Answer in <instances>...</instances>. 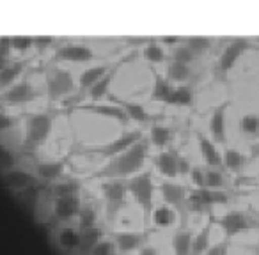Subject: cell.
Segmentation results:
<instances>
[{
  "mask_svg": "<svg viewBox=\"0 0 259 255\" xmlns=\"http://www.w3.org/2000/svg\"><path fill=\"white\" fill-rule=\"evenodd\" d=\"M211 230H213V223H211V220L206 216V222L202 223L201 229L194 234L190 255H204V251L211 246Z\"/></svg>",
  "mask_w": 259,
  "mask_h": 255,
  "instance_id": "cell-31",
  "label": "cell"
},
{
  "mask_svg": "<svg viewBox=\"0 0 259 255\" xmlns=\"http://www.w3.org/2000/svg\"><path fill=\"white\" fill-rule=\"evenodd\" d=\"M183 43L187 44V48L195 55V57H202L206 55L215 44L213 37H206V36H188L183 39Z\"/></svg>",
  "mask_w": 259,
  "mask_h": 255,
  "instance_id": "cell-38",
  "label": "cell"
},
{
  "mask_svg": "<svg viewBox=\"0 0 259 255\" xmlns=\"http://www.w3.org/2000/svg\"><path fill=\"white\" fill-rule=\"evenodd\" d=\"M231 108V99H224L211 108L208 115V137L217 145H226L227 142V114Z\"/></svg>",
  "mask_w": 259,
  "mask_h": 255,
  "instance_id": "cell-12",
  "label": "cell"
},
{
  "mask_svg": "<svg viewBox=\"0 0 259 255\" xmlns=\"http://www.w3.org/2000/svg\"><path fill=\"white\" fill-rule=\"evenodd\" d=\"M11 126H13V117H9L4 112H0V130H8Z\"/></svg>",
  "mask_w": 259,
  "mask_h": 255,
  "instance_id": "cell-51",
  "label": "cell"
},
{
  "mask_svg": "<svg viewBox=\"0 0 259 255\" xmlns=\"http://www.w3.org/2000/svg\"><path fill=\"white\" fill-rule=\"evenodd\" d=\"M112 241L115 244V251L117 255H130V253H137L142 246L148 241V236L144 232H139V230H115Z\"/></svg>",
  "mask_w": 259,
  "mask_h": 255,
  "instance_id": "cell-16",
  "label": "cell"
},
{
  "mask_svg": "<svg viewBox=\"0 0 259 255\" xmlns=\"http://www.w3.org/2000/svg\"><path fill=\"white\" fill-rule=\"evenodd\" d=\"M197 147L202 162L208 169H222V151L204 133H197Z\"/></svg>",
  "mask_w": 259,
  "mask_h": 255,
  "instance_id": "cell-20",
  "label": "cell"
},
{
  "mask_svg": "<svg viewBox=\"0 0 259 255\" xmlns=\"http://www.w3.org/2000/svg\"><path fill=\"white\" fill-rule=\"evenodd\" d=\"M76 108L87 110V112H94V114L103 115V117H108V119H114V121H119V122H122V124L130 122L128 115L124 114V110H122L117 103H114V101H112V103H105V101H101V103H85V105H78Z\"/></svg>",
  "mask_w": 259,
  "mask_h": 255,
  "instance_id": "cell-25",
  "label": "cell"
},
{
  "mask_svg": "<svg viewBox=\"0 0 259 255\" xmlns=\"http://www.w3.org/2000/svg\"><path fill=\"white\" fill-rule=\"evenodd\" d=\"M208 218L211 220L213 225L220 227L226 234V239H233V237L241 236L247 230L257 227V223L243 211H238V209H231V211H226L222 215H208Z\"/></svg>",
  "mask_w": 259,
  "mask_h": 255,
  "instance_id": "cell-7",
  "label": "cell"
},
{
  "mask_svg": "<svg viewBox=\"0 0 259 255\" xmlns=\"http://www.w3.org/2000/svg\"><path fill=\"white\" fill-rule=\"evenodd\" d=\"M87 255H117V251H115V244L112 241V237L105 236Z\"/></svg>",
  "mask_w": 259,
  "mask_h": 255,
  "instance_id": "cell-44",
  "label": "cell"
},
{
  "mask_svg": "<svg viewBox=\"0 0 259 255\" xmlns=\"http://www.w3.org/2000/svg\"><path fill=\"white\" fill-rule=\"evenodd\" d=\"M55 117L50 112H30L23 124V145L27 149L43 147L54 133Z\"/></svg>",
  "mask_w": 259,
  "mask_h": 255,
  "instance_id": "cell-2",
  "label": "cell"
},
{
  "mask_svg": "<svg viewBox=\"0 0 259 255\" xmlns=\"http://www.w3.org/2000/svg\"><path fill=\"white\" fill-rule=\"evenodd\" d=\"M11 50H13V54L25 57L30 50H34V36H13Z\"/></svg>",
  "mask_w": 259,
  "mask_h": 255,
  "instance_id": "cell-41",
  "label": "cell"
},
{
  "mask_svg": "<svg viewBox=\"0 0 259 255\" xmlns=\"http://www.w3.org/2000/svg\"><path fill=\"white\" fill-rule=\"evenodd\" d=\"M172 128L169 124H163L160 121H153L149 124V131H148V138L146 140L149 142V145L158 151H163V149H169L170 144H172Z\"/></svg>",
  "mask_w": 259,
  "mask_h": 255,
  "instance_id": "cell-22",
  "label": "cell"
},
{
  "mask_svg": "<svg viewBox=\"0 0 259 255\" xmlns=\"http://www.w3.org/2000/svg\"><path fill=\"white\" fill-rule=\"evenodd\" d=\"M257 92H259V83H257Z\"/></svg>",
  "mask_w": 259,
  "mask_h": 255,
  "instance_id": "cell-54",
  "label": "cell"
},
{
  "mask_svg": "<svg viewBox=\"0 0 259 255\" xmlns=\"http://www.w3.org/2000/svg\"><path fill=\"white\" fill-rule=\"evenodd\" d=\"M247 155L236 147H224L222 151V169L229 174H236L247 163Z\"/></svg>",
  "mask_w": 259,
  "mask_h": 255,
  "instance_id": "cell-32",
  "label": "cell"
},
{
  "mask_svg": "<svg viewBox=\"0 0 259 255\" xmlns=\"http://www.w3.org/2000/svg\"><path fill=\"white\" fill-rule=\"evenodd\" d=\"M172 87L174 85L167 80L165 75L155 73L151 85V101H155V103H167L170 92H172Z\"/></svg>",
  "mask_w": 259,
  "mask_h": 255,
  "instance_id": "cell-36",
  "label": "cell"
},
{
  "mask_svg": "<svg viewBox=\"0 0 259 255\" xmlns=\"http://www.w3.org/2000/svg\"><path fill=\"white\" fill-rule=\"evenodd\" d=\"M55 241L59 248L66 253H78L82 244V232L76 225H59L55 230Z\"/></svg>",
  "mask_w": 259,
  "mask_h": 255,
  "instance_id": "cell-19",
  "label": "cell"
},
{
  "mask_svg": "<svg viewBox=\"0 0 259 255\" xmlns=\"http://www.w3.org/2000/svg\"><path fill=\"white\" fill-rule=\"evenodd\" d=\"M192 241H194V232L187 227H181L172 234L170 239V250L172 255H190Z\"/></svg>",
  "mask_w": 259,
  "mask_h": 255,
  "instance_id": "cell-33",
  "label": "cell"
},
{
  "mask_svg": "<svg viewBox=\"0 0 259 255\" xmlns=\"http://www.w3.org/2000/svg\"><path fill=\"white\" fill-rule=\"evenodd\" d=\"M229 204V195L224 190L209 188H190L187 197V213L194 215H211L213 208Z\"/></svg>",
  "mask_w": 259,
  "mask_h": 255,
  "instance_id": "cell-4",
  "label": "cell"
},
{
  "mask_svg": "<svg viewBox=\"0 0 259 255\" xmlns=\"http://www.w3.org/2000/svg\"><path fill=\"white\" fill-rule=\"evenodd\" d=\"M188 190L190 188L181 181H160L156 184V191L162 198V204L172 208L180 216H185L187 213Z\"/></svg>",
  "mask_w": 259,
  "mask_h": 255,
  "instance_id": "cell-9",
  "label": "cell"
},
{
  "mask_svg": "<svg viewBox=\"0 0 259 255\" xmlns=\"http://www.w3.org/2000/svg\"><path fill=\"white\" fill-rule=\"evenodd\" d=\"M195 101L194 87L190 83H181V85H174L172 92H170L169 99L165 105L169 107H180V108H190Z\"/></svg>",
  "mask_w": 259,
  "mask_h": 255,
  "instance_id": "cell-28",
  "label": "cell"
},
{
  "mask_svg": "<svg viewBox=\"0 0 259 255\" xmlns=\"http://www.w3.org/2000/svg\"><path fill=\"white\" fill-rule=\"evenodd\" d=\"M146 135L141 128H134V130H128V131H122L119 137L112 138V140L105 142V144H98V145H93V147L87 149V152L93 156H100V158H105L108 160L115 158L119 156L121 152L128 151L132 145H135L137 142L144 140Z\"/></svg>",
  "mask_w": 259,
  "mask_h": 255,
  "instance_id": "cell-6",
  "label": "cell"
},
{
  "mask_svg": "<svg viewBox=\"0 0 259 255\" xmlns=\"http://www.w3.org/2000/svg\"><path fill=\"white\" fill-rule=\"evenodd\" d=\"M126 190H128V197L141 208V211L146 215V220L149 222L153 209H155V195H156V183L153 179L151 170H144V172L137 174V176L130 177L126 181Z\"/></svg>",
  "mask_w": 259,
  "mask_h": 255,
  "instance_id": "cell-3",
  "label": "cell"
},
{
  "mask_svg": "<svg viewBox=\"0 0 259 255\" xmlns=\"http://www.w3.org/2000/svg\"><path fill=\"white\" fill-rule=\"evenodd\" d=\"M170 61H176V62H183V64H188L192 66L195 61H197V57H195L194 54H192L190 50L187 48V44L181 43L180 46H176L172 50V57H170Z\"/></svg>",
  "mask_w": 259,
  "mask_h": 255,
  "instance_id": "cell-43",
  "label": "cell"
},
{
  "mask_svg": "<svg viewBox=\"0 0 259 255\" xmlns=\"http://www.w3.org/2000/svg\"><path fill=\"white\" fill-rule=\"evenodd\" d=\"M252 253H254V255H259V241L254 244V246H252Z\"/></svg>",
  "mask_w": 259,
  "mask_h": 255,
  "instance_id": "cell-53",
  "label": "cell"
},
{
  "mask_svg": "<svg viewBox=\"0 0 259 255\" xmlns=\"http://www.w3.org/2000/svg\"><path fill=\"white\" fill-rule=\"evenodd\" d=\"M13 167H18V156L8 145L0 144V170L6 172V170L13 169Z\"/></svg>",
  "mask_w": 259,
  "mask_h": 255,
  "instance_id": "cell-42",
  "label": "cell"
},
{
  "mask_svg": "<svg viewBox=\"0 0 259 255\" xmlns=\"http://www.w3.org/2000/svg\"><path fill=\"white\" fill-rule=\"evenodd\" d=\"M153 163H155L156 174H160V177H163V181H178V177H180V169H178L180 152L174 147L158 151L155 158H153Z\"/></svg>",
  "mask_w": 259,
  "mask_h": 255,
  "instance_id": "cell-17",
  "label": "cell"
},
{
  "mask_svg": "<svg viewBox=\"0 0 259 255\" xmlns=\"http://www.w3.org/2000/svg\"><path fill=\"white\" fill-rule=\"evenodd\" d=\"M252 43L248 37H231L217 57V71L229 75L241 57L250 50Z\"/></svg>",
  "mask_w": 259,
  "mask_h": 255,
  "instance_id": "cell-8",
  "label": "cell"
},
{
  "mask_svg": "<svg viewBox=\"0 0 259 255\" xmlns=\"http://www.w3.org/2000/svg\"><path fill=\"white\" fill-rule=\"evenodd\" d=\"M82 232V244H80V255H87L101 239L105 237V232L101 229V225H96V227H89L85 230H80Z\"/></svg>",
  "mask_w": 259,
  "mask_h": 255,
  "instance_id": "cell-37",
  "label": "cell"
},
{
  "mask_svg": "<svg viewBox=\"0 0 259 255\" xmlns=\"http://www.w3.org/2000/svg\"><path fill=\"white\" fill-rule=\"evenodd\" d=\"M37 97V89L27 76H23L22 80L11 85L9 89H6L4 92H0V101L9 107H22L30 101H34Z\"/></svg>",
  "mask_w": 259,
  "mask_h": 255,
  "instance_id": "cell-13",
  "label": "cell"
},
{
  "mask_svg": "<svg viewBox=\"0 0 259 255\" xmlns=\"http://www.w3.org/2000/svg\"><path fill=\"white\" fill-rule=\"evenodd\" d=\"M57 37L54 36H34V50L37 54H45L48 52L50 48L57 46Z\"/></svg>",
  "mask_w": 259,
  "mask_h": 255,
  "instance_id": "cell-45",
  "label": "cell"
},
{
  "mask_svg": "<svg viewBox=\"0 0 259 255\" xmlns=\"http://www.w3.org/2000/svg\"><path fill=\"white\" fill-rule=\"evenodd\" d=\"M229 248H231L229 239L217 241L215 244H211V246L204 251V255H229Z\"/></svg>",
  "mask_w": 259,
  "mask_h": 255,
  "instance_id": "cell-47",
  "label": "cell"
},
{
  "mask_svg": "<svg viewBox=\"0 0 259 255\" xmlns=\"http://www.w3.org/2000/svg\"><path fill=\"white\" fill-rule=\"evenodd\" d=\"M163 75L167 76V80L172 85H181V83H188V80L192 76V68L188 64H183V62L167 61L165 73Z\"/></svg>",
  "mask_w": 259,
  "mask_h": 255,
  "instance_id": "cell-34",
  "label": "cell"
},
{
  "mask_svg": "<svg viewBox=\"0 0 259 255\" xmlns=\"http://www.w3.org/2000/svg\"><path fill=\"white\" fill-rule=\"evenodd\" d=\"M2 183L8 190H11L15 195L22 193V191L34 188L39 181L36 179L32 170L29 169H22V167H13V169L2 172Z\"/></svg>",
  "mask_w": 259,
  "mask_h": 255,
  "instance_id": "cell-15",
  "label": "cell"
},
{
  "mask_svg": "<svg viewBox=\"0 0 259 255\" xmlns=\"http://www.w3.org/2000/svg\"><path fill=\"white\" fill-rule=\"evenodd\" d=\"M226 186V174L222 169H208L204 170V188L209 190H224Z\"/></svg>",
  "mask_w": 259,
  "mask_h": 255,
  "instance_id": "cell-40",
  "label": "cell"
},
{
  "mask_svg": "<svg viewBox=\"0 0 259 255\" xmlns=\"http://www.w3.org/2000/svg\"><path fill=\"white\" fill-rule=\"evenodd\" d=\"M142 57L153 66H162L167 62V50L160 44L158 37H148L142 44Z\"/></svg>",
  "mask_w": 259,
  "mask_h": 255,
  "instance_id": "cell-27",
  "label": "cell"
},
{
  "mask_svg": "<svg viewBox=\"0 0 259 255\" xmlns=\"http://www.w3.org/2000/svg\"><path fill=\"white\" fill-rule=\"evenodd\" d=\"M76 89V78L73 73L61 66H54L45 75V96L48 101H61L66 99L69 94Z\"/></svg>",
  "mask_w": 259,
  "mask_h": 255,
  "instance_id": "cell-5",
  "label": "cell"
},
{
  "mask_svg": "<svg viewBox=\"0 0 259 255\" xmlns=\"http://www.w3.org/2000/svg\"><path fill=\"white\" fill-rule=\"evenodd\" d=\"M178 216L180 215H178L172 208H169V206H165V204H158V206H155L151 216H149V223H151L155 229H169V227H172L174 223H176Z\"/></svg>",
  "mask_w": 259,
  "mask_h": 255,
  "instance_id": "cell-29",
  "label": "cell"
},
{
  "mask_svg": "<svg viewBox=\"0 0 259 255\" xmlns=\"http://www.w3.org/2000/svg\"><path fill=\"white\" fill-rule=\"evenodd\" d=\"M121 64H122V61L117 62V64H114V66H110V69L107 71V75H105L101 80H98V82L94 83L89 90H87L85 99L89 101V103H101V101H103L105 97L110 94L112 82H114V78H115V75H117Z\"/></svg>",
  "mask_w": 259,
  "mask_h": 255,
  "instance_id": "cell-21",
  "label": "cell"
},
{
  "mask_svg": "<svg viewBox=\"0 0 259 255\" xmlns=\"http://www.w3.org/2000/svg\"><path fill=\"white\" fill-rule=\"evenodd\" d=\"M110 69L108 64H93V66H87L85 69H82L76 78V89H80L82 92H87L98 80H101L107 71Z\"/></svg>",
  "mask_w": 259,
  "mask_h": 255,
  "instance_id": "cell-26",
  "label": "cell"
},
{
  "mask_svg": "<svg viewBox=\"0 0 259 255\" xmlns=\"http://www.w3.org/2000/svg\"><path fill=\"white\" fill-rule=\"evenodd\" d=\"M25 71H27V59H16V61L9 62L0 71V92H4L6 89L15 85L18 80H22L25 76Z\"/></svg>",
  "mask_w": 259,
  "mask_h": 255,
  "instance_id": "cell-24",
  "label": "cell"
},
{
  "mask_svg": "<svg viewBox=\"0 0 259 255\" xmlns=\"http://www.w3.org/2000/svg\"><path fill=\"white\" fill-rule=\"evenodd\" d=\"M9 62H11V59H2V57H0V71H2V69H4Z\"/></svg>",
  "mask_w": 259,
  "mask_h": 255,
  "instance_id": "cell-52",
  "label": "cell"
},
{
  "mask_svg": "<svg viewBox=\"0 0 259 255\" xmlns=\"http://www.w3.org/2000/svg\"><path fill=\"white\" fill-rule=\"evenodd\" d=\"M204 170L206 167H192L190 174H188V181H190L192 188H204Z\"/></svg>",
  "mask_w": 259,
  "mask_h": 255,
  "instance_id": "cell-46",
  "label": "cell"
},
{
  "mask_svg": "<svg viewBox=\"0 0 259 255\" xmlns=\"http://www.w3.org/2000/svg\"><path fill=\"white\" fill-rule=\"evenodd\" d=\"M34 176L39 183H47L48 186L57 181H61L66 174V162L64 160H43V162H37L32 169Z\"/></svg>",
  "mask_w": 259,
  "mask_h": 255,
  "instance_id": "cell-18",
  "label": "cell"
},
{
  "mask_svg": "<svg viewBox=\"0 0 259 255\" xmlns=\"http://www.w3.org/2000/svg\"><path fill=\"white\" fill-rule=\"evenodd\" d=\"M98 220H100V213H98V209L94 208L93 204H83V208H82V211H80L78 218H76L75 225L78 227L80 230H85V229H89V227L100 225Z\"/></svg>",
  "mask_w": 259,
  "mask_h": 255,
  "instance_id": "cell-39",
  "label": "cell"
},
{
  "mask_svg": "<svg viewBox=\"0 0 259 255\" xmlns=\"http://www.w3.org/2000/svg\"><path fill=\"white\" fill-rule=\"evenodd\" d=\"M183 39L185 37H180V36H160L158 37V41H160V44H162L163 48H176V46H180L181 43H183Z\"/></svg>",
  "mask_w": 259,
  "mask_h": 255,
  "instance_id": "cell-48",
  "label": "cell"
},
{
  "mask_svg": "<svg viewBox=\"0 0 259 255\" xmlns=\"http://www.w3.org/2000/svg\"><path fill=\"white\" fill-rule=\"evenodd\" d=\"M96 59L93 48L83 43H62L55 48L54 61L55 62H68V64H83Z\"/></svg>",
  "mask_w": 259,
  "mask_h": 255,
  "instance_id": "cell-14",
  "label": "cell"
},
{
  "mask_svg": "<svg viewBox=\"0 0 259 255\" xmlns=\"http://www.w3.org/2000/svg\"><path fill=\"white\" fill-rule=\"evenodd\" d=\"M13 50H11V37L2 36L0 37V57L2 59H11Z\"/></svg>",
  "mask_w": 259,
  "mask_h": 255,
  "instance_id": "cell-49",
  "label": "cell"
},
{
  "mask_svg": "<svg viewBox=\"0 0 259 255\" xmlns=\"http://www.w3.org/2000/svg\"><path fill=\"white\" fill-rule=\"evenodd\" d=\"M238 131L247 140L259 138V112H245L238 119Z\"/></svg>",
  "mask_w": 259,
  "mask_h": 255,
  "instance_id": "cell-30",
  "label": "cell"
},
{
  "mask_svg": "<svg viewBox=\"0 0 259 255\" xmlns=\"http://www.w3.org/2000/svg\"><path fill=\"white\" fill-rule=\"evenodd\" d=\"M100 193L103 198L105 209L108 215H115L126 206L128 190H126V181L122 179H105L100 183Z\"/></svg>",
  "mask_w": 259,
  "mask_h": 255,
  "instance_id": "cell-10",
  "label": "cell"
},
{
  "mask_svg": "<svg viewBox=\"0 0 259 255\" xmlns=\"http://www.w3.org/2000/svg\"><path fill=\"white\" fill-rule=\"evenodd\" d=\"M114 103H117L124 110V114L128 115V121H134L135 124H151L153 122V115L149 114V110L141 101L115 97Z\"/></svg>",
  "mask_w": 259,
  "mask_h": 255,
  "instance_id": "cell-23",
  "label": "cell"
},
{
  "mask_svg": "<svg viewBox=\"0 0 259 255\" xmlns=\"http://www.w3.org/2000/svg\"><path fill=\"white\" fill-rule=\"evenodd\" d=\"M137 255H160V251L156 250V246H153V244L146 243L144 246H142L141 250L137 251Z\"/></svg>",
  "mask_w": 259,
  "mask_h": 255,
  "instance_id": "cell-50",
  "label": "cell"
},
{
  "mask_svg": "<svg viewBox=\"0 0 259 255\" xmlns=\"http://www.w3.org/2000/svg\"><path fill=\"white\" fill-rule=\"evenodd\" d=\"M82 208H83L82 193H78V195H69V197L52 198L50 213L59 225H68L71 222H76Z\"/></svg>",
  "mask_w": 259,
  "mask_h": 255,
  "instance_id": "cell-11",
  "label": "cell"
},
{
  "mask_svg": "<svg viewBox=\"0 0 259 255\" xmlns=\"http://www.w3.org/2000/svg\"><path fill=\"white\" fill-rule=\"evenodd\" d=\"M48 191H50V198L78 195V193H82V183H80L78 179H71V177H62L61 181L50 184Z\"/></svg>",
  "mask_w": 259,
  "mask_h": 255,
  "instance_id": "cell-35",
  "label": "cell"
},
{
  "mask_svg": "<svg viewBox=\"0 0 259 255\" xmlns=\"http://www.w3.org/2000/svg\"><path fill=\"white\" fill-rule=\"evenodd\" d=\"M149 152H151V145L149 142L141 140L135 145L128 149V151L121 152L115 158L108 160L100 170L94 172V179H122L128 181L130 177L137 176V174L144 172V165L149 160Z\"/></svg>",
  "mask_w": 259,
  "mask_h": 255,
  "instance_id": "cell-1",
  "label": "cell"
}]
</instances>
